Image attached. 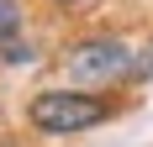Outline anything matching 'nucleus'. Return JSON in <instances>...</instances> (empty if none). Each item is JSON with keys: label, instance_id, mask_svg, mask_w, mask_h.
Masks as SVG:
<instances>
[{"label": "nucleus", "instance_id": "nucleus-3", "mask_svg": "<svg viewBox=\"0 0 153 147\" xmlns=\"http://www.w3.org/2000/svg\"><path fill=\"white\" fill-rule=\"evenodd\" d=\"M21 32V0H0V47Z\"/></svg>", "mask_w": 153, "mask_h": 147}, {"label": "nucleus", "instance_id": "nucleus-4", "mask_svg": "<svg viewBox=\"0 0 153 147\" xmlns=\"http://www.w3.org/2000/svg\"><path fill=\"white\" fill-rule=\"evenodd\" d=\"M0 58H5V63H37V47H32V42H21V32H16L11 42L0 47Z\"/></svg>", "mask_w": 153, "mask_h": 147}, {"label": "nucleus", "instance_id": "nucleus-5", "mask_svg": "<svg viewBox=\"0 0 153 147\" xmlns=\"http://www.w3.org/2000/svg\"><path fill=\"white\" fill-rule=\"evenodd\" d=\"M137 79H143V84H153V37L137 47Z\"/></svg>", "mask_w": 153, "mask_h": 147}, {"label": "nucleus", "instance_id": "nucleus-1", "mask_svg": "<svg viewBox=\"0 0 153 147\" xmlns=\"http://www.w3.org/2000/svg\"><path fill=\"white\" fill-rule=\"evenodd\" d=\"M116 116V100L90 95L85 84H48L27 100V126L37 137H85Z\"/></svg>", "mask_w": 153, "mask_h": 147}, {"label": "nucleus", "instance_id": "nucleus-6", "mask_svg": "<svg viewBox=\"0 0 153 147\" xmlns=\"http://www.w3.org/2000/svg\"><path fill=\"white\" fill-rule=\"evenodd\" d=\"M48 5H79V0H48Z\"/></svg>", "mask_w": 153, "mask_h": 147}, {"label": "nucleus", "instance_id": "nucleus-2", "mask_svg": "<svg viewBox=\"0 0 153 147\" xmlns=\"http://www.w3.org/2000/svg\"><path fill=\"white\" fill-rule=\"evenodd\" d=\"M63 74L85 89H122L137 79V47L116 32H90L63 47Z\"/></svg>", "mask_w": 153, "mask_h": 147}]
</instances>
